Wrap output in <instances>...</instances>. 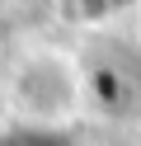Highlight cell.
Here are the masks:
<instances>
[{"instance_id":"3","label":"cell","mask_w":141,"mask_h":146,"mask_svg":"<svg viewBox=\"0 0 141 146\" xmlns=\"http://www.w3.org/2000/svg\"><path fill=\"white\" fill-rule=\"evenodd\" d=\"M9 66H14V61H9V52H5V42H0V85H5V80H9Z\"/></svg>"},{"instance_id":"2","label":"cell","mask_w":141,"mask_h":146,"mask_svg":"<svg viewBox=\"0 0 141 146\" xmlns=\"http://www.w3.org/2000/svg\"><path fill=\"white\" fill-rule=\"evenodd\" d=\"M0 146H75V132L52 123H14L0 132Z\"/></svg>"},{"instance_id":"1","label":"cell","mask_w":141,"mask_h":146,"mask_svg":"<svg viewBox=\"0 0 141 146\" xmlns=\"http://www.w3.org/2000/svg\"><path fill=\"white\" fill-rule=\"evenodd\" d=\"M9 99L24 118L19 123H52V127H66V118L80 108L89 80L80 76L71 57L61 47H38L28 57H19L9 66V80H5Z\"/></svg>"}]
</instances>
